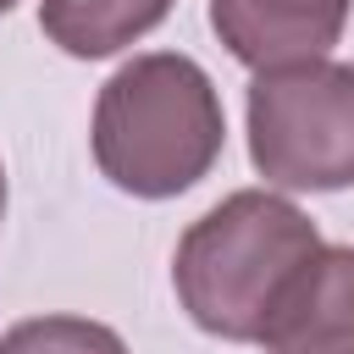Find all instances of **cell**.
I'll return each instance as SVG.
<instances>
[{
	"mask_svg": "<svg viewBox=\"0 0 354 354\" xmlns=\"http://www.w3.org/2000/svg\"><path fill=\"white\" fill-rule=\"evenodd\" d=\"M315 254L321 232L288 194L238 188L177 238L171 288L199 332L260 343L277 304Z\"/></svg>",
	"mask_w": 354,
	"mask_h": 354,
	"instance_id": "7a4b0ae2",
	"label": "cell"
},
{
	"mask_svg": "<svg viewBox=\"0 0 354 354\" xmlns=\"http://www.w3.org/2000/svg\"><path fill=\"white\" fill-rule=\"evenodd\" d=\"M0 221H6V166H0Z\"/></svg>",
	"mask_w": 354,
	"mask_h": 354,
	"instance_id": "ba28073f",
	"label": "cell"
},
{
	"mask_svg": "<svg viewBox=\"0 0 354 354\" xmlns=\"http://www.w3.org/2000/svg\"><path fill=\"white\" fill-rule=\"evenodd\" d=\"M249 160L271 188H354V66L299 61L249 83Z\"/></svg>",
	"mask_w": 354,
	"mask_h": 354,
	"instance_id": "3957f363",
	"label": "cell"
},
{
	"mask_svg": "<svg viewBox=\"0 0 354 354\" xmlns=\"http://www.w3.org/2000/svg\"><path fill=\"white\" fill-rule=\"evenodd\" d=\"M260 343L266 354H354V243H321Z\"/></svg>",
	"mask_w": 354,
	"mask_h": 354,
	"instance_id": "5b68a950",
	"label": "cell"
},
{
	"mask_svg": "<svg viewBox=\"0 0 354 354\" xmlns=\"http://www.w3.org/2000/svg\"><path fill=\"white\" fill-rule=\"evenodd\" d=\"M171 0H39V28L72 61H105L160 28Z\"/></svg>",
	"mask_w": 354,
	"mask_h": 354,
	"instance_id": "8992f818",
	"label": "cell"
},
{
	"mask_svg": "<svg viewBox=\"0 0 354 354\" xmlns=\"http://www.w3.org/2000/svg\"><path fill=\"white\" fill-rule=\"evenodd\" d=\"M0 354H127V343L88 315H33L0 337Z\"/></svg>",
	"mask_w": 354,
	"mask_h": 354,
	"instance_id": "52a82bcc",
	"label": "cell"
},
{
	"mask_svg": "<svg viewBox=\"0 0 354 354\" xmlns=\"http://www.w3.org/2000/svg\"><path fill=\"white\" fill-rule=\"evenodd\" d=\"M354 0H210V28L249 72L326 61L343 39Z\"/></svg>",
	"mask_w": 354,
	"mask_h": 354,
	"instance_id": "277c9868",
	"label": "cell"
},
{
	"mask_svg": "<svg viewBox=\"0 0 354 354\" xmlns=\"http://www.w3.org/2000/svg\"><path fill=\"white\" fill-rule=\"evenodd\" d=\"M11 6H17V0H0V17H6V11H11Z\"/></svg>",
	"mask_w": 354,
	"mask_h": 354,
	"instance_id": "9c48e42d",
	"label": "cell"
},
{
	"mask_svg": "<svg viewBox=\"0 0 354 354\" xmlns=\"http://www.w3.org/2000/svg\"><path fill=\"white\" fill-rule=\"evenodd\" d=\"M227 144V111L210 72L194 55L149 50L122 61L94 100L88 149L111 188L133 199H177Z\"/></svg>",
	"mask_w": 354,
	"mask_h": 354,
	"instance_id": "6da1fadb",
	"label": "cell"
}]
</instances>
